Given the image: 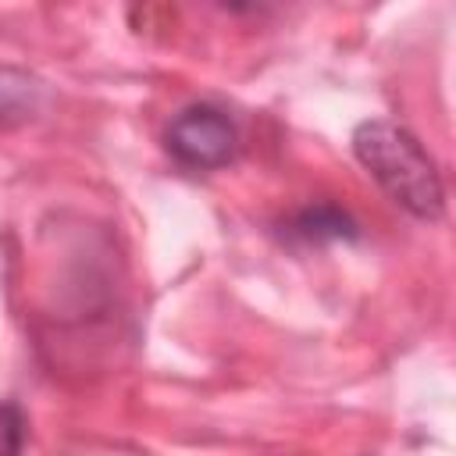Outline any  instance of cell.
Wrapping results in <instances>:
<instances>
[{
  "label": "cell",
  "mask_w": 456,
  "mask_h": 456,
  "mask_svg": "<svg viewBox=\"0 0 456 456\" xmlns=\"http://www.w3.org/2000/svg\"><path fill=\"white\" fill-rule=\"evenodd\" d=\"M349 221L346 214L331 210V207H317V210H306L299 221H296V232L306 235V239H342L349 235Z\"/></svg>",
  "instance_id": "3957f363"
},
{
  "label": "cell",
  "mask_w": 456,
  "mask_h": 456,
  "mask_svg": "<svg viewBox=\"0 0 456 456\" xmlns=\"http://www.w3.org/2000/svg\"><path fill=\"white\" fill-rule=\"evenodd\" d=\"M167 150L178 164L192 171L224 167L239 150V128L221 107L192 103L178 110L175 121L167 125Z\"/></svg>",
  "instance_id": "7a4b0ae2"
},
{
  "label": "cell",
  "mask_w": 456,
  "mask_h": 456,
  "mask_svg": "<svg viewBox=\"0 0 456 456\" xmlns=\"http://www.w3.org/2000/svg\"><path fill=\"white\" fill-rule=\"evenodd\" d=\"M25 420L14 403H0V456H21Z\"/></svg>",
  "instance_id": "277c9868"
},
{
  "label": "cell",
  "mask_w": 456,
  "mask_h": 456,
  "mask_svg": "<svg viewBox=\"0 0 456 456\" xmlns=\"http://www.w3.org/2000/svg\"><path fill=\"white\" fill-rule=\"evenodd\" d=\"M353 153L403 210H410L420 221H435L442 214L445 192H442L435 160L403 125L381 121V118L356 125Z\"/></svg>",
  "instance_id": "6da1fadb"
}]
</instances>
